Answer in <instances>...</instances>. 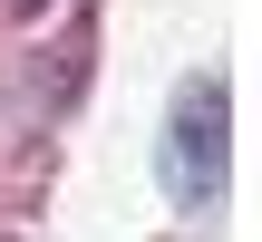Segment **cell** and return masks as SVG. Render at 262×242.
<instances>
[{"label":"cell","instance_id":"1","mask_svg":"<svg viewBox=\"0 0 262 242\" xmlns=\"http://www.w3.org/2000/svg\"><path fill=\"white\" fill-rule=\"evenodd\" d=\"M165 194L185 213H204L224 194V78H185L175 87V126H165Z\"/></svg>","mask_w":262,"mask_h":242}]
</instances>
